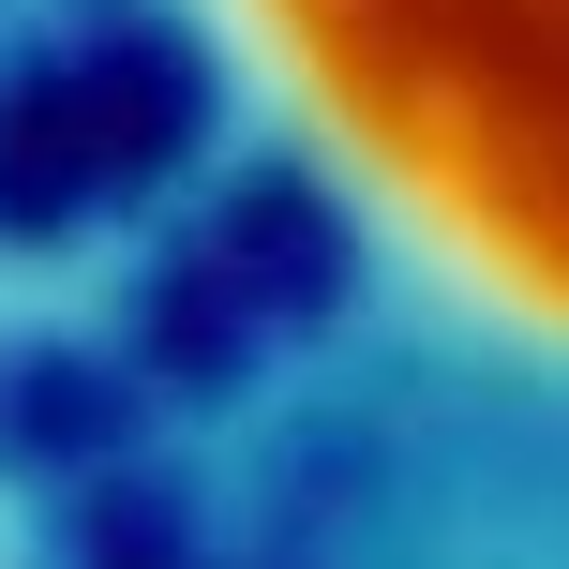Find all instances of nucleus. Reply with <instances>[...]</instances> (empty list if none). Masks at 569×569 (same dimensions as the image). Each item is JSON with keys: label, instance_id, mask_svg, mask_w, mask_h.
Here are the masks:
<instances>
[{"label": "nucleus", "instance_id": "nucleus-2", "mask_svg": "<svg viewBox=\"0 0 569 569\" xmlns=\"http://www.w3.org/2000/svg\"><path fill=\"white\" fill-rule=\"evenodd\" d=\"M226 270H256L270 300H315L330 284V240L300 226V196H256V210H226Z\"/></svg>", "mask_w": 569, "mask_h": 569}, {"label": "nucleus", "instance_id": "nucleus-1", "mask_svg": "<svg viewBox=\"0 0 569 569\" xmlns=\"http://www.w3.org/2000/svg\"><path fill=\"white\" fill-rule=\"evenodd\" d=\"M180 120H196V90H180V60L150 46H106V60H60V76H30L16 106H0V210H76L106 196V180L166 166Z\"/></svg>", "mask_w": 569, "mask_h": 569}]
</instances>
